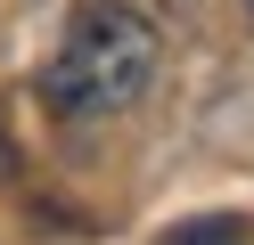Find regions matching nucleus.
Here are the masks:
<instances>
[{"mask_svg": "<svg viewBox=\"0 0 254 245\" xmlns=\"http://www.w3.org/2000/svg\"><path fill=\"white\" fill-rule=\"evenodd\" d=\"M246 8H254V0H246Z\"/></svg>", "mask_w": 254, "mask_h": 245, "instance_id": "f03ea898", "label": "nucleus"}, {"mask_svg": "<svg viewBox=\"0 0 254 245\" xmlns=\"http://www.w3.org/2000/svg\"><path fill=\"white\" fill-rule=\"evenodd\" d=\"M156 25L123 0H90L82 16L66 25L58 57L41 65V98H50L66 123H99V114H123L148 98L156 82Z\"/></svg>", "mask_w": 254, "mask_h": 245, "instance_id": "f257e3e1", "label": "nucleus"}]
</instances>
